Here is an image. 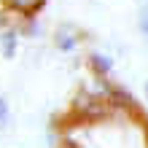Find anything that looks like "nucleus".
<instances>
[{
	"label": "nucleus",
	"mask_w": 148,
	"mask_h": 148,
	"mask_svg": "<svg viewBox=\"0 0 148 148\" xmlns=\"http://www.w3.org/2000/svg\"><path fill=\"white\" fill-rule=\"evenodd\" d=\"M54 43H57V49H59V51H73L78 40H75V35H73V32L67 30V27H62V30L57 32V38H54Z\"/></svg>",
	"instance_id": "f03ea898"
},
{
	"label": "nucleus",
	"mask_w": 148,
	"mask_h": 148,
	"mask_svg": "<svg viewBox=\"0 0 148 148\" xmlns=\"http://www.w3.org/2000/svg\"><path fill=\"white\" fill-rule=\"evenodd\" d=\"M59 148H78V145H75V143H62Z\"/></svg>",
	"instance_id": "423d86ee"
},
{
	"label": "nucleus",
	"mask_w": 148,
	"mask_h": 148,
	"mask_svg": "<svg viewBox=\"0 0 148 148\" xmlns=\"http://www.w3.org/2000/svg\"><path fill=\"white\" fill-rule=\"evenodd\" d=\"M145 97H148V84H145Z\"/></svg>",
	"instance_id": "0eeeda50"
},
{
	"label": "nucleus",
	"mask_w": 148,
	"mask_h": 148,
	"mask_svg": "<svg viewBox=\"0 0 148 148\" xmlns=\"http://www.w3.org/2000/svg\"><path fill=\"white\" fill-rule=\"evenodd\" d=\"M8 121V102H5V97H0V124H5Z\"/></svg>",
	"instance_id": "20e7f679"
},
{
	"label": "nucleus",
	"mask_w": 148,
	"mask_h": 148,
	"mask_svg": "<svg viewBox=\"0 0 148 148\" xmlns=\"http://www.w3.org/2000/svg\"><path fill=\"white\" fill-rule=\"evenodd\" d=\"M89 65L94 67V73H97V75H108L113 70V59L105 57V54H92L89 57Z\"/></svg>",
	"instance_id": "f257e3e1"
},
{
	"label": "nucleus",
	"mask_w": 148,
	"mask_h": 148,
	"mask_svg": "<svg viewBox=\"0 0 148 148\" xmlns=\"http://www.w3.org/2000/svg\"><path fill=\"white\" fill-rule=\"evenodd\" d=\"M0 46H3V57H14L16 54V32H3Z\"/></svg>",
	"instance_id": "7ed1b4c3"
},
{
	"label": "nucleus",
	"mask_w": 148,
	"mask_h": 148,
	"mask_svg": "<svg viewBox=\"0 0 148 148\" xmlns=\"http://www.w3.org/2000/svg\"><path fill=\"white\" fill-rule=\"evenodd\" d=\"M140 30L145 32V38H148V8H145V11L140 14Z\"/></svg>",
	"instance_id": "39448f33"
}]
</instances>
